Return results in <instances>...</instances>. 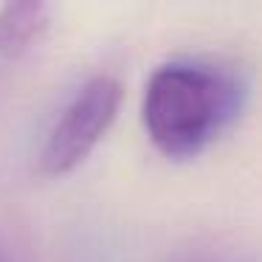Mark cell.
I'll use <instances>...</instances> for the list:
<instances>
[{
  "mask_svg": "<svg viewBox=\"0 0 262 262\" xmlns=\"http://www.w3.org/2000/svg\"><path fill=\"white\" fill-rule=\"evenodd\" d=\"M245 96L248 82L234 65L206 57L172 59L147 79L144 130L166 158H194L231 127Z\"/></svg>",
  "mask_w": 262,
  "mask_h": 262,
  "instance_id": "6da1fadb",
  "label": "cell"
},
{
  "mask_svg": "<svg viewBox=\"0 0 262 262\" xmlns=\"http://www.w3.org/2000/svg\"><path fill=\"white\" fill-rule=\"evenodd\" d=\"M121 102H124V88L116 76L99 74L88 79L71 96V102L48 130L46 144L40 149L42 175L59 178L74 172L113 127Z\"/></svg>",
  "mask_w": 262,
  "mask_h": 262,
  "instance_id": "7a4b0ae2",
  "label": "cell"
},
{
  "mask_svg": "<svg viewBox=\"0 0 262 262\" xmlns=\"http://www.w3.org/2000/svg\"><path fill=\"white\" fill-rule=\"evenodd\" d=\"M51 6L46 3H6L0 9V57L20 59L46 34Z\"/></svg>",
  "mask_w": 262,
  "mask_h": 262,
  "instance_id": "3957f363",
  "label": "cell"
},
{
  "mask_svg": "<svg viewBox=\"0 0 262 262\" xmlns=\"http://www.w3.org/2000/svg\"><path fill=\"white\" fill-rule=\"evenodd\" d=\"M0 262H9V259H6V256H3V251H0Z\"/></svg>",
  "mask_w": 262,
  "mask_h": 262,
  "instance_id": "277c9868",
  "label": "cell"
}]
</instances>
